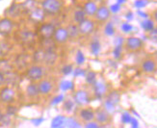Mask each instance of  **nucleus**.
Segmentation results:
<instances>
[{
	"instance_id": "nucleus-7",
	"label": "nucleus",
	"mask_w": 157,
	"mask_h": 128,
	"mask_svg": "<svg viewBox=\"0 0 157 128\" xmlns=\"http://www.w3.org/2000/svg\"><path fill=\"white\" fill-rule=\"evenodd\" d=\"M53 40H55L56 43H65L69 40L67 29L64 28V27H60V28L55 29V32H54L53 35Z\"/></svg>"
},
{
	"instance_id": "nucleus-44",
	"label": "nucleus",
	"mask_w": 157,
	"mask_h": 128,
	"mask_svg": "<svg viewBox=\"0 0 157 128\" xmlns=\"http://www.w3.org/2000/svg\"><path fill=\"white\" fill-rule=\"evenodd\" d=\"M147 4V2L146 0H137V1L135 2V6L137 7V8H144Z\"/></svg>"
},
{
	"instance_id": "nucleus-48",
	"label": "nucleus",
	"mask_w": 157,
	"mask_h": 128,
	"mask_svg": "<svg viewBox=\"0 0 157 128\" xmlns=\"http://www.w3.org/2000/svg\"><path fill=\"white\" fill-rule=\"evenodd\" d=\"M16 112H17L16 107H12V106H9L8 107V115H10V116H13V115H15Z\"/></svg>"
},
{
	"instance_id": "nucleus-53",
	"label": "nucleus",
	"mask_w": 157,
	"mask_h": 128,
	"mask_svg": "<svg viewBox=\"0 0 157 128\" xmlns=\"http://www.w3.org/2000/svg\"><path fill=\"white\" fill-rule=\"evenodd\" d=\"M118 2H119V4H120V3L121 4V3H124V2H125V0H118Z\"/></svg>"
},
{
	"instance_id": "nucleus-2",
	"label": "nucleus",
	"mask_w": 157,
	"mask_h": 128,
	"mask_svg": "<svg viewBox=\"0 0 157 128\" xmlns=\"http://www.w3.org/2000/svg\"><path fill=\"white\" fill-rule=\"evenodd\" d=\"M78 29L81 35H84V36L90 35L94 29V23L93 20L86 18L82 22L78 23Z\"/></svg>"
},
{
	"instance_id": "nucleus-8",
	"label": "nucleus",
	"mask_w": 157,
	"mask_h": 128,
	"mask_svg": "<svg viewBox=\"0 0 157 128\" xmlns=\"http://www.w3.org/2000/svg\"><path fill=\"white\" fill-rule=\"evenodd\" d=\"M126 47L131 51H137L143 47V40L137 37H130L126 40Z\"/></svg>"
},
{
	"instance_id": "nucleus-49",
	"label": "nucleus",
	"mask_w": 157,
	"mask_h": 128,
	"mask_svg": "<svg viewBox=\"0 0 157 128\" xmlns=\"http://www.w3.org/2000/svg\"><path fill=\"white\" fill-rule=\"evenodd\" d=\"M120 4L118 3V4H115V5H112L111 6V10L110 11H112L113 13H117V12H119L120 11Z\"/></svg>"
},
{
	"instance_id": "nucleus-19",
	"label": "nucleus",
	"mask_w": 157,
	"mask_h": 128,
	"mask_svg": "<svg viewBox=\"0 0 157 128\" xmlns=\"http://www.w3.org/2000/svg\"><path fill=\"white\" fill-rule=\"evenodd\" d=\"M26 93L29 97H37L40 94L38 84H36V83L29 84L26 88Z\"/></svg>"
},
{
	"instance_id": "nucleus-18",
	"label": "nucleus",
	"mask_w": 157,
	"mask_h": 128,
	"mask_svg": "<svg viewBox=\"0 0 157 128\" xmlns=\"http://www.w3.org/2000/svg\"><path fill=\"white\" fill-rule=\"evenodd\" d=\"M94 93H95V96H97L98 97H102L105 94L106 92V86L104 83H102V82H95L94 84Z\"/></svg>"
},
{
	"instance_id": "nucleus-35",
	"label": "nucleus",
	"mask_w": 157,
	"mask_h": 128,
	"mask_svg": "<svg viewBox=\"0 0 157 128\" xmlns=\"http://www.w3.org/2000/svg\"><path fill=\"white\" fill-rule=\"evenodd\" d=\"M75 59H76V63H77V65H79V66H80V65H82V64H84L85 60H86L84 53L82 52V51H80V50H78V51H77Z\"/></svg>"
},
{
	"instance_id": "nucleus-51",
	"label": "nucleus",
	"mask_w": 157,
	"mask_h": 128,
	"mask_svg": "<svg viewBox=\"0 0 157 128\" xmlns=\"http://www.w3.org/2000/svg\"><path fill=\"white\" fill-rule=\"evenodd\" d=\"M4 81H5V75L1 71H0V86L4 83Z\"/></svg>"
},
{
	"instance_id": "nucleus-29",
	"label": "nucleus",
	"mask_w": 157,
	"mask_h": 128,
	"mask_svg": "<svg viewBox=\"0 0 157 128\" xmlns=\"http://www.w3.org/2000/svg\"><path fill=\"white\" fill-rule=\"evenodd\" d=\"M17 64L18 65L19 67H24L28 64V57L26 55H20L17 59Z\"/></svg>"
},
{
	"instance_id": "nucleus-27",
	"label": "nucleus",
	"mask_w": 157,
	"mask_h": 128,
	"mask_svg": "<svg viewBox=\"0 0 157 128\" xmlns=\"http://www.w3.org/2000/svg\"><path fill=\"white\" fill-rule=\"evenodd\" d=\"M90 48H91V52L94 54V55H98V53L100 52V43L98 40H93L91 43Z\"/></svg>"
},
{
	"instance_id": "nucleus-9",
	"label": "nucleus",
	"mask_w": 157,
	"mask_h": 128,
	"mask_svg": "<svg viewBox=\"0 0 157 128\" xmlns=\"http://www.w3.org/2000/svg\"><path fill=\"white\" fill-rule=\"evenodd\" d=\"M16 96V92L12 88H4V89L0 92V98L5 103H10L13 102V99H15Z\"/></svg>"
},
{
	"instance_id": "nucleus-45",
	"label": "nucleus",
	"mask_w": 157,
	"mask_h": 128,
	"mask_svg": "<svg viewBox=\"0 0 157 128\" xmlns=\"http://www.w3.org/2000/svg\"><path fill=\"white\" fill-rule=\"evenodd\" d=\"M85 128H99V125L94 121H88V123H86L85 125Z\"/></svg>"
},
{
	"instance_id": "nucleus-39",
	"label": "nucleus",
	"mask_w": 157,
	"mask_h": 128,
	"mask_svg": "<svg viewBox=\"0 0 157 128\" xmlns=\"http://www.w3.org/2000/svg\"><path fill=\"white\" fill-rule=\"evenodd\" d=\"M73 72V76L74 77H79V76H85L86 71L84 70L80 69V67H77V69H74V70H72Z\"/></svg>"
},
{
	"instance_id": "nucleus-12",
	"label": "nucleus",
	"mask_w": 157,
	"mask_h": 128,
	"mask_svg": "<svg viewBox=\"0 0 157 128\" xmlns=\"http://www.w3.org/2000/svg\"><path fill=\"white\" fill-rule=\"evenodd\" d=\"M57 60V54L55 51H45L43 59V64L47 66H52L55 64Z\"/></svg>"
},
{
	"instance_id": "nucleus-26",
	"label": "nucleus",
	"mask_w": 157,
	"mask_h": 128,
	"mask_svg": "<svg viewBox=\"0 0 157 128\" xmlns=\"http://www.w3.org/2000/svg\"><path fill=\"white\" fill-rule=\"evenodd\" d=\"M85 78H86V82L90 85H94L97 82V73L94 71H88L85 74Z\"/></svg>"
},
{
	"instance_id": "nucleus-17",
	"label": "nucleus",
	"mask_w": 157,
	"mask_h": 128,
	"mask_svg": "<svg viewBox=\"0 0 157 128\" xmlns=\"http://www.w3.org/2000/svg\"><path fill=\"white\" fill-rule=\"evenodd\" d=\"M142 69L146 73H153L156 70V64L153 60H146L142 65Z\"/></svg>"
},
{
	"instance_id": "nucleus-11",
	"label": "nucleus",
	"mask_w": 157,
	"mask_h": 128,
	"mask_svg": "<svg viewBox=\"0 0 157 128\" xmlns=\"http://www.w3.org/2000/svg\"><path fill=\"white\" fill-rule=\"evenodd\" d=\"M19 39L23 43L31 44L34 43V40H35V35H34L33 32H31L29 30H24L22 32H20Z\"/></svg>"
},
{
	"instance_id": "nucleus-6",
	"label": "nucleus",
	"mask_w": 157,
	"mask_h": 128,
	"mask_svg": "<svg viewBox=\"0 0 157 128\" xmlns=\"http://www.w3.org/2000/svg\"><path fill=\"white\" fill-rule=\"evenodd\" d=\"M13 28V22L11 18L4 17L0 19V35L7 36L11 34Z\"/></svg>"
},
{
	"instance_id": "nucleus-41",
	"label": "nucleus",
	"mask_w": 157,
	"mask_h": 128,
	"mask_svg": "<svg viewBox=\"0 0 157 128\" xmlns=\"http://www.w3.org/2000/svg\"><path fill=\"white\" fill-rule=\"evenodd\" d=\"M104 106H105V111H106V112L112 113V112L115 111V105L112 104V103H110V102H109V101H107V100L105 101Z\"/></svg>"
},
{
	"instance_id": "nucleus-37",
	"label": "nucleus",
	"mask_w": 157,
	"mask_h": 128,
	"mask_svg": "<svg viewBox=\"0 0 157 128\" xmlns=\"http://www.w3.org/2000/svg\"><path fill=\"white\" fill-rule=\"evenodd\" d=\"M131 119H132V117H131V115L129 114V113H127V112H125V113H124L121 115V122L122 123H124V124H128V123H130V121H131Z\"/></svg>"
},
{
	"instance_id": "nucleus-40",
	"label": "nucleus",
	"mask_w": 157,
	"mask_h": 128,
	"mask_svg": "<svg viewBox=\"0 0 157 128\" xmlns=\"http://www.w3.org/2000/svg\"><path fill=\"white\" fill-rule=\"evenodd\" d=\"M72 70H73V69H72L71 65H67L62 67V72L64 75H69V74H71L72 72Z\"/></svg>"
},
{
	"instance_id": "nucleus-43",
	"label": "nucleus",
	"mask_w": 157,
	"mask_h": 128,
	"mask_svg": "<svg viewBox=\"0 0 157 128\" xmlns=\"http://www.w3.org/2000/svg\"><path fill=\"white\" fill-rule=\"evenodd\" d=\"M44 121V118H39V119H33L32 120H31V122L35 125V126H39V125H40Z\"/></svg>"
},
{
	"instance_id": "nucleus-32",
	"label": "nucleus",
	"mask_w": 157,
	"mask_h": 128,
	"mask_svg": "<svg viewBox=\"0 0 157 128\" xmlns=\"http://www.w3.org/2000/svg\"><path fill=\"white\" fill-rule=\"evenodd\" d=\"M66 127L67 128H81V125L73 119H67Z\"/></svg>"
},
{
	"instance_id": "nucleus-42",
	"label": "nucleus",
	"mask_w": 157,
	"mask_h": 128,
	"mask_svg": "<svg viewBox=\"0 0 157 128\" xmlns=\"http://www.w3.org/2000/svg\"><path fill=\"white\" fill-rule=\"evenodd\" d=\"M62 100H64V96H63V94H60V96H57L56 97H54L53 100L51 101V105H56V104L60 103Z\"/></svg>"
},
{
	"instance_id": "nucleus-52",
	"label": "nucleus",
	"mask_w": 157,
	"mask_h": 128,
	"mask_svg": "<svg viewBox=\"0 0 157 128\" xmlns=\"http://www.w3.org/2000/svg\"><path fill=\"white\" fill-rule=\"evenodd\" d=\"M4 118H5V115L0 112V122H2L3 119H4Z\"/></svg>"
},
{
	"instance_id": "nucleus-50",
	"label": "nucleus",
	"mask_w": 157,
	"mask_h": 128,
	"mask_svg": "<svg viewBox=\"0 0 157 128\" xmlns=\"http://www.w3.org/2000/svg\"><path fill=\"white\" fill-rule=\"evenodd\" d=\"M130 123L132 124V128H137L138 127V120L136 119H131V121H130Z\"/></svg>"
},
{
	"instance_id": "nucleus-20",
	"label": "nucleus",
	"mask_w": 157,
	"mask_h": 128,
	"mask_svg": "<svg viewBox=\"0 0 157 128\" xmlns=\"http://www.w3.org/2000/svg\"><path fill=\"white\" fill-rule=\"evenodd\" d=\"M66 29L67 32L69 39H76L80 34L79 29H78V25H75V24H70Z\"/></svg>"
},
{
	"instance_id": "nucleus-22",
	"label": "nucleus",
	"mask_w": 157,
	"mask_h": 128,
	"mask_svg": "<svg viewBox=\"0 0 157 128\" xmlns=\"http://www.w3.org/2000/svg\"><path fill=\"white\" fill-rule=\"evenodd\" d=\"M80 117L85 121H92L94 119V113L91 109H82L80 111Z\"/></svg>"
},
{
	"instance_id": "nucleus-13",
	"label": "nucleus",
	"mask_w": 157,
	"mask_h": 128,
	"mask_svg": "<svg viewBox=\"0 0 157 128\" xmlns=\"http://www.w3.org/2000/svg\"><path fill=\"white\" fill-rule=\"evenodd\" d=\"M38 87H39V92H40V94H44V96H45V94H48L51 92L52 88H53L52 83L50 82V81H48V80H43V81H40V84L38 85Z\"/></svg>"
},
{
	"instance_id": "nucleus-4",
	"label": "nucleus",
	"mask_w": 157,
	"mask_h": 128,
	"mask_svg": "<svg viewBox=\"0 0 157 128\" xmlns=\"http://www.w3.org/2000/svg\"><path fill=\"white\" fill-rule=\"evenodd\" d=\"M95 18L100 22H105L108 21L109 18L111 17V11L107 6H100L98 7V10L94 13Z\"/></svg>"
},
{
	"instance_id": "nucleus-55",
	"label": "nucleus",
	"mask_w": 157,
	"mask_h": 128,
	"mask_svg": "<svg viewBox=\"0 0 157 128\" xmlns=\"http://www.w3.org/2000/svg\"><path fill=\"white\" fill-rule=\"evenodd\" d=\"M137 128H139V127H137Z\"/></svg>"
},
{
	"instance_id": "nucleus-24",
	"label": "nucleus",
	"mask_w": 157,
	"mask_h": 128,
	"mask_svg": "<svg viewBox=\"0 0 157 128\" xmlns=\"http://www.w3.org/2000/svg\"><path fill=\"white\" fill-rule=\"evenodd\" d=\"M107 101H109L110 103L114 104L115 106L117 105L119 102H120V100H121V96H120V93L117 92H111L110 93L108 94V96H107Z\"/></svg>"
},
{
	"instance_id": "nucleus-54",
	"label": "nucleus",
	"mask_w": 157,
	"mask_h": 128,
	"mask_svg": "<svg viewBox=\"0 0 157 128\" xmlns=\"http://www.w3.org/2000/svg\"><path fill=\"white\" fill-rule=\"evenodd\" d=\"M94 1H98V2H101V1H103V0H94Z\"/></svg>"
},
{
	"instance_id": "nucleus-23",
	"label": "nucleus",
	"mask_w": 157,
	"mask_h": 128,
	"mask_svg": "<svg viewBox=\"0 0 157 128\" xmlns=\"http://www.w3.org/2000/svg\"><path fill=\"white\" fill-rule=\"evenodd\" d=\"M94 118L97 119V120L100 123H104L109 119L108 113L105 110H100V111L97 112V114H94Z\"/></svg>"
},
{
	"instance_id": "nucleus-14",
	"label": "nucleus",
	"mask_w": 157,
	"mask_h": 128,
	"mask_svg": "<svg viewBox=\"0 0 157 128\" xmlns=\"http://www.w3.org/2000/svg\"><path fill=\"white\" fill-rule=\"evenodd\" d=\"M97 10H98V6L94 1H88L84 4L83 11L86 13V16H94Z\"/></svg>"
},
{
	"instance_id": "nucleus-47",
	"label": "nucleus",
	"mask_w": 157,
	"mask_h": 128,
	"mask_svg": "<svg viewBox=\"0 0 157 128\" xmlns=\"http://www.w3.org/2000/svg\"><path fill=\"white\" fill-rule=\"evenodd\" d=\"M149 38H151L152 40L156 42V39H157V30L156 28H153L151 31H149Z\"/></svg>"
},
{
	"instance_id": "nucleus-15",
	"label": "nucleus",
	"mask_w": 157,
	"mask_h": 128,
	"mask_svg": "<svg viewBox=\"0 0 157 128\" xmlns=\"http://www.w3.org/2000/svg\"><path fill=\"white\" fill-rule=\"evenodd\" d=\"M42 46L44 50L45 51H55L56 48V43L52 38L51 39H43Z\"/></svg>"
},
{
	"instance_id": "nucleus-34",
	"label": "nucleus",
	"mask_w": 157,
	"mask_h": 128,
	"mask_svg": "<svg viewBox=\"0 0 157 128\" xmlns=\"http://www.w3.org/2000/svg\"><path fill=\"white\" fill-rule=\"evenodd\" d=\"M142 27H143V29L147 31V32L151 31L154 28L153 21L152 20H145V21L142 22Z\"/></svg>"
},
{
	"instance_id": "nucleus-5",
	"label": "nucleus",
	"mask_w": 157,
	"mask_h": 128,
	"mask_svg": "<svg viewBox=\"0 0 157 128\" xmlns=\"http://www.w3.org/2000/svg\"><path fill=\"white\" fill-rule=\"evenodd\" d=\"M27 76L32 81H39L44 76V69L40 66H33L27 70Z\"/></svg>"
},
{
	"instance_id": "nucleus-38",
	"label": "nucleus",
	"mask_w": 157,
	"mask_h": 128,
	"mask_svg": "<svg viewBox=\"0 0 157 128\" xmlns=\"http://www.w3.org/2000/svg\"><path fill=\"white\" fill-rule=\"evenodd\" d=\"M121 45L122 44H115V48L113 50L114 57L116 59L121 58Z\"/></svg>"
},
{
	"instance_id": "nucleus-21",
	"label": "nucleus",
	"mask_w": 157,
	"mask_h": 128,
	"mask_svg": "<svg viewBox=\"0 0 157 128\" xmlns=\"http://www.w3.org/2000/svg\"><path fill=\"white\" fill-rule=\"evenodd\" d=\"M30 17L35 21H40V20H42L44 17V12L42 10V8L39 9L36 7L33 11L30 12Z\"/></svg>"
},
{
	"instance_id": "nucleus-31",
	"label": "nucleus",
	"mask_w": 157,
	"mask_h": 128,
	"mask_svg": "<svg viewBox=\"0 0 157 128\" xmlns=\"http://www.w3.org/2000/svg\"><path fill=\"white\" fill-rule=\"evenodd\" d=\"M104 33L107 36H113L115 34V27L112 22H107L104 28Z\"/></svg>"
},
{
	"instance_id": "nucleus-30",
	"label": "nucleus",
	"mask_w": 157,
	"mask_h": 128,
	"mask_svg": "<svg viewBox=\"0 0 157 128\" xmlns=\"http://www.w3.org/2000/svg\"><path fill=\"white\" fill-rule=\"evenodd\" d=\"M60 88H61V90L64 91V92L70 91V90H71L72 88H73V83L71 82V81L65 80V81H63L62 83H61Z\"/></svg>"
},
{
	"instance_id": "nucleus-33",
	"label": "nucleus",
	"mask_w": 157,
	"mask_h": 128,
	"mask_svg": "<svg viewBox=\"0 0 157 128\" xmlns=\"http://www.w3.org/2000/svg\"><path fill=\"white\" fill-rule=\"evenodd\" d=\"M44 55V50L40 49L34 53V60H35L37 63H43Z\"/></svg>"
},
{
	"instance_id": "nucleus-28",
	"label": "nucleus",
	"mask_w": 157,
	"mask_h": 128,
	"mask_svg": "<svg viewBox=\"0 0 157 128\" xmlns=\"http://www.w3.org/2000/svg\"><path fill=\"white\" fill-rule=\"evenodd\" d=\"M11 70H12V66L7 61H1V62H0V71H1L3 74L10 73Z\"/></svg>"
},
{
	"instance_id": "nucleus-3",
	"label": "nucleus",
	"mask_w": 157,
	"mask_h": 128,
	"mask_svg": "<svg viewBox=\"0 0 157 128\" xmlns=\"http://www.w3.org/2000/svg\"><path fill=\"white\" fill-rule=\"evenodd\" d=\"M55 29H56L55 26L52 23H44L40 26L39 33L43 39H51L53 38Z\"/></svg>"
},
{
	"instance_id": "nucleus-25",
	"label": "nucleus",
	"mask_w": 157,
	"mask_h": 128,
	"mask_svg": "<svg viewBox=\"0 0 157 128\" xmlns=\"http://www.w3.org/2000/svg\"><path fill=\"white\" fill-rule=\"evenodd\" d=\"M73 19L76 23H80L83 21L84 19H86V13H84L83 10H77L74 12Z\"/></svg>"
},
{
	"instance_id": "nucleus-16",
	"label": "nucleus",
	"mask_w": 157,
	"mask_h": 128,
	"mask_svg": "<svg viewBox=\"0 0 157 128\" xmlns=\"http://www.w3.org/2000/svg\"><path fill=\"white\" fill-rule=\"evenodd\" d=\"M67 118L63 116H57L51 121V128H65L66 127Z\"/></svg>"
},
{
	"instance_id": "nucleus-36",
	"label": "nucleus",
	"mask_w": 157,
	"mask_h": 128,
	"mask_svg": "<svg viewBox=\"0 0 157 128\" xmlns=\"http://www.w3.org/2000/svg\"><path fill=\"white\" fill-rule=\"evenodd\" d=\"M73 107H74V103L72 100L67 99V101H65L64 103V108H65V111H67V113H70L73 110Z\"/></svg>"
},
{
	"instance_id": "nucleus-1",
	"label": "nucleus",
	"mask_w": 157,
	"mask_h": 128,
	"mask_svg": "<svg viewBox=\"0 0 157 128\" xmlns=\"http://www.w3.org/2000/svg\"><path fill=\"white\" fill-rule=\"evenodd\" d=\"M62 9V3L59 0H44L42 10L47 15H57Z\"/></svg>"
},
{
	"instance_id": "nucleus-10",
	"label": "nucleus",
	"mask_w": 157,
	"mask_h": 128,
	"mask_svg": "<svg viewBox=\"0 0 157 128\" xmlns=\"http://www.w3.org/2000/svg\"><path fill=\"white\" fill-rule=\"evenodd\" d=\"M89 96L88 92L85 91H78L74 94V102H75L77 105H85L87 103H89Z\"/></svg>"
},
{
	"instance_id": "nucleus-46",
	"label": "nucleus",
	"mask_w": 157,
	"mask_h": 128,
	"mask_svg": "<svg viewBox=\"0 0 157 128\" xmlns=\"http://www.w3.org/2000/svg\"><path fill=\"white\" fill-rule=\"evenodd\" d=\"M121 29H122V31L124 32H125V33H128V32H130L131 31V29H132V26L129 24V23H124L121 25Z\"/></svg>"
}]
</instances>
